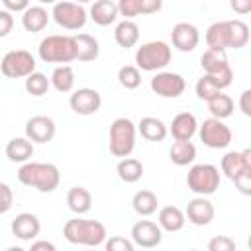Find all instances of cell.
Instances as JSON below:
<instances>
[{
  "label": "cell",
  "mask_w": 251,
  "mask_h": 251,
  "mask_svg": "<svg viewBox=\"0 0 251 251\" xmlns=\"http://www.w3.org/2000/svg\"><path fill=\"white\" fill-rule=\"evenodd\" d=\"M186 186L196 196H210L220 188V169L210 163H198L188 169Z\"/></svg>",
  "instance_id": "obj_7"
},
{
  "label": "cell",
  "mask_w": 251,
  "mask_h": 251,
  "mask_svg": "<svg viewBox=\"0 0 251 251\" xmlns=\"http://www.w3.org/2000/svg\"><path fill=\"white\" fill-rule=\"evenodd\" d=\"M135 127H137V131L141 133V137L147 139V141H163V139L169 135L167 124H165L161 118H155V116H145V118H141Z\"/></svg>",
  "instance_id": "obj_23"
},
{
  "label": "cell",
  "mask_w": 251,
  "mask_h": 251,
  "mask_svg": "<svg viewBox=\"0 0 251 251\" xmlns=\"http://www.w3.org/2000/svg\"><path fill=\"white\" fill-rule=\"evenodd\" d=\"M63 235L73 245H84V247H96L102 245L108 237L106 226L98 220H84L80 216L71 218L63 226Z\"/></svg>",
  "instance_id": "obj_2"
},
{
  "label": "cell",
  "mask_w": 251,
  "mask_h": 251,
  "mask_svg": "<svg viewBox=\"0 0 251 251\" xmlns=\"http://www.w3.org/2000/svg\"><path fill=\"white\" fill-rule=\"evenodd\" d=\"M24 86H25L27 94H31V96H43V94L49 90L51 82H49V78H47L43 73H37V71H35V73H31L29 76H25Z\"/></svg>",
  "instance_id": "obj_36"
},
{
  "label": "cell",
  "mask_w": 251,
  "mask_h": 251,
  "mask_svg": "<svg viewBox=\"0 0 251 251\" xmlns=\"http://www.w3.org/2000/svg\"><path fill=\"white\" fill-rule=\"evenodd\" d=\"M233 182H235V188L243 196H249L251 194V171L249 173H241L237 178H233Z\"/></svg>",
  "instance_id": "obj_42"
},
{
  "label": "cell",
  "mask_w": 251,
  "mask_h": 251,
  "mask_svg": "<svg viewBox=\"0 0 251 251\" xmlns=\"http://www.w3.org/2000/svg\"><path fill=\"white\" fill-rule=\"evenodd\" d=\"M51 18L63 29L76 31V29L84 27V24L88 20V14H86L82 4H76V2H57V4H53Z\"/></svg>",
  "instance_id": "obj_9"
},
{
  "label": "cell",
  "mask_w": 251,
  "mask_h": 251,
  "mask_svg": "<svg viewBox=\"0 0 251 251\" xmlns=\"http://www.w3.org/2000/svg\"><path fill=\"white\" fill-rule=\"evenodd\" d=\"M118 16V4L112 0H98L90 6V18L96 25H110Z\"/></svg>",
  "instance_id": "obj_25"
},
{
  "label": "cell",
  "mask_w": 251,
  "mask_h": 251,
  "mask_svg": "<svg viewBox=\"0 0 251 251\" xmlns=\"http://www.w3.org/2000/svg\"><path fill=\"white\" fill-rule=\"evenodd\" d=\"M18 180L24 186H31L39 192H53L61 182V173L53 163L27 161L18 171Z\"/></svg>",
  "instance_id": "obj_3"
},
{
  "label": "cell",
  "mask_w": 251,
  "mask_h": 251,
  "mask_svg": "<svg viewBox=\"0 0 251 251\" xmlns=\"http://www.w3.org/2000/svg\"><path fill=\"white\" fill-rule=\"evenodd\" d=\"M67 204L71 212H75L76 216H82L92 208V194L84 186H73L67 192Z\"/></svg>",
  "instance_id": "obj_28"
},
{
  "label": "cell",
  "mask_w": 251,
  "mask_h": 251,
  "mask_svg": "<svg viewBox=\"0 0 251 251\" xmlns=\"http://www.w3.org/2000/svg\"><path fill=\"white\" fill-rule=\"evenodd\" d=\"M114 39L124 49L133 47L139 41V25L133 20H122L114 29Z\"/></svg>",
  "instance_id": "obj_27"
},
{
  "label": "cell",
  "mask_w": 251,
  "mask_h": 251,
  "mask_svg": "<svg viewBox=\"0 0 251 251\" xmlns=\"http://www.w3.org/2000/svg\"><path fill=\"white\" fill-rule=\"evenodd\" d=\"M173 57V49L169 47V43L165 41H147L141 47H137L135 51V67L139 71H161L171 63Z\"/></svg>",
  "instance_id": "obj_5"
},
{
  "label": "cell",
  "mask_w": 251,
  "mask_h": 251,
  "mask_svg": "<svg viewBox=\"0 0 251 251\" xmlns=\"http://www.w3.org/2000/svg\"><path fill=\"white\" fill-rule=\"evenodd\" d=\"M208 76H212V80L216 82V86H218L220 90H224V88H227V86L231 84V80H233V71H231V67H226V69L220 71L218 75H208Z\"/></svg>",
  "instance_id": "obj_41"
},
{
  "label": "cell",
  "mask_w": 251,
  "mask_h": 251,
  "mask_svg": "<svg viewBox=\"0 0 251 251\" xmlns=\"http://www.w3.org/2000/svg\"><path fill=\"white\" fill-rule=\"evenodd\" d=\"M27 251H57V249H55V245H53L51 241L37 239V241H33V243H31V247H29Z\"/></svg>",
  "instance_id": "obj_46"
},
{
  "label": "cell",
  "mask_w": 251,
  "mask_h": 251,
  "mask_svg": "<svg viewBox=\"0 0 251 251\" xmlns=\"http://www.w3.org/2000/svg\"><path fill=\"white\" fill-rule=\"evenodd\" d=\"M118 82L126 88V90H135L141 84V71L133 65H124L118 71Z\"/></svg>",
  "instance_id": "obj_35"
},
{
  "label": "cell",
  "mask_w": 251,
  "mask_h": 251,
  "mask_svg": "<svg viewBox=\"0 0 251 251\" xmlns=\"http://www.w3.org/2000/svg\"><path fill=\"white\" fill-rule=\"evenodd\" d=\"M188 251H200V249H188Z\"/></svg>",
  "instance_id": "obj_50"
},
{
  "label": "cell",
  "mask_w": 251,
  "mask_h": 251,
  "mask_svg": "<svg viewBox=\"0 0 251 251\" xmlns=\"http://www.w3.org/2000/svg\"><path fill=\"white\" fill-rule=\"evenodd\" d=\"M169 159L176 167H186L196 159V145L192 141H175L169 149Z\"/></svg>",
  "instance_id": "obj_29"
},
{
  "label": "cell",
  "mask_w": 251,
  "mask_h": 251,
  "mask_svg": "<svg viewBox=\"0 0 251 251\" xmlns=\"http://www.w3.org/2000/svg\"><path fill=\"white\" fill-rule=\"evenodd\" d=\"M57 126L49 116H33L25 122V137L31 143H47L55 137Z\"/></svg>",
  "instance_id": "obj_15"
},
{
  "label": "cell",
  "mask_w": 251,
  "mask_h": 251,
  "mask_svg": "<svg viewBox=\"0 0 251 251\" xmlns=\"http://www.w3.org/2000/svg\"><path fill=\"white\" fill-rule=\"evenodd\" d=\"M49 12L43 8V6H31L29 4V8L22 14V25H24V29L25 31H29V33H37V31H43L45 27H47V24H49Z\"/></svg>",
  "instance_id": "obj_22"
},
{
  "label": "cell",
  "mask_w": 251,
  "mask_h": 251,
  "mask_svg": "<svg viewBox=\"0 0 251 251\" xmlns=\"http://www.w3.org/2000/svg\"><path fill=\"white\" fill-rule=\"evenodd\" d=\"M14 204V192L6 182H0V214H6Z\"/></svg>",
  "instance_id": "obj_40"
},
{
  "label": "cell",
  "mask_w": 251,
  "mask_h": 251,
  "mask_svg": "<svg viewBox=\"0 0 251 251\" xmlns=\"http://www.w3.org/2000/svg\"><path fill=\"white\" fill-rule=\"evenodd\" d=\"M2 6H4V10L6 12H25L27 8H29V2L27 0H2Z\"/></svg>",
  "instance_id": "obj_44"
},
{
  "label": "cell",
  "mask_w": 251,
  "mask_h": 251,
  "mask_svg": "<svg viewBox=\"0 0 251 251\" xmlns=\"http://www.w3.org/2000/svg\"><path fill=\"white\" fill-rule=\"evenodd\" d=\"M0 71L8 78H25L35 73V57L25 49H12L2 57Z\"/></svg>",
  "instance_id": "obj_8"
},
{
  "label": "cell",
  "mask_w": 251,
  "mask_h": 251,
  "mask_svg": "<svg viewBox=\"0 0 251 251\" xmlns=\"http://www.w3.org/2000/svg\"><path fill=\"white\" fill-rule=\"evenodd\" d=\"M104 251H135V245L131 239L124 235H112V237H106Z\"/></svg>",
  "instance_id": "obj_38"
},
{
  "label": "cell",
  "mask_w": 251,
  "mask_h": 251,
  "mask_svg": "<svg viewBox=\"0 0 251 251\" xmlns=\"http://www.w3.org/2000/svg\"><path fill=\"white\" fill-rule=\"evenodd\" d=\"M137 127L129 118H116L110 124V153L114 157L126 159L135 147Z\"/></svg>",
  "instance_id": "obj_6"
},
{
  "label": "cell",
  "mask_w": 251,
  "mask_h": 251,
  "mask_svg": "<svg viewBox=\"0 0 251 251\" xmlns=\"http://www.w3.org/2000/svg\"><path fill=\"white\" fill-rule=\"evenodd\" d=\"M204 39H206L208 49H216V51L241 49L249 41V25L243 20L214 22L206 29Z\"/></svg>",
  "instance_id": "obj_1"
},
{
  "label": "cell",
  "mask_w": 251,
  "mask_h": 251,
  "mask_svg": "<svg viewBox=\"0 0 251 251\" xmlns=\"http://www.w3.org/2000/svg\"><path fill=\"white\" fill-rule=\"evenodd\" d=\"M37 55L45 63L67 65L76 59V47L73 35H47L39 41Z\"/></svg>",
  "instance_id": "obj_4"
},
{
  "label": "cell",
  "mask_w": 251,
  "mask_h": 251,
  "mask_svg": "<svg viewBox=\"0 0 251 251\" xmlns=\"http://www.w3.org/2000/svg\"><path fill=\"white\" fill-rule=\"evenodd\" d=\"M73 37H75V47H76V61L88 63V61L98 59L100 45H98V39L94 35H90V33H76Z\"/></svg>",
  "instance_id": "obj_24"
},
{
  "label": "cell",
  "mask_w": 251,
  "mask_h": 251,
  "mask_svg": "<svg viewBox=\"0 0 251 251\" xmlns=\"http://www.w3.org/2000/svg\"><path fill=\"white\" fill-rule=\"evenodd\" d=\"M200 41V31L194 24H188V22H178L173 25L171 29V43L175 49L182 51V53H188V51H194L196 45Z\"/></svg>",
  "instance_id": "obj_14"
},
{
  "label": "cell",
  "mask_w": 251,
  "mask_h": 251,
  "mask_svg": "<svg viewBox=\"0 0 251 251\" xmlns=\"http://www.w3.org/2000/svg\"><path fill=\"white\" fill-rule=\"evenodd\" d=\"M200 65L204 69V75H218L220 71L229 67L226 51H216V49H206L200 57Z\"/></svg>",
  "instance_id": "obj_31"
},
{
  "label": "cell",
  "mask_w": 251,
  "mask_h": 251,
  "mask_svg": "<svg viewBox=\"0 0 251 251\" xmlns=\"http://www.w3.org/2000/svg\"><path fill=\"white\" fill-rule=\"evenodd\" d=\"M206 104H208V110H210L212 118L222 120V122H224L226 118H229V116L233 114V108H235L233 98L227 96V94H224V92H218V94L212 96Z\"/></svg>",
  "instance_id": "obj_33"
},
{
  "label": "cell",
  "mask_w": 251,
  "mask_h": 251,
  "mask_svg": "<svg viewBox=\"0 0 251 251\" xmlns=\"http://www.w3.org/2000/svg\"><path fill=\"white\" fill-rule=\"evenodd\" d=\"M33 155V143L27 137H12L6 143V157L12 163H27Z\"/></svg>",
  "instance_id": "obj_26"
},
{
  "label": "cell",
  "mask_w": 251,
  "mask_h": 251,
  "mask_svg": "<svg viewBox=\"0 0 251 251\" xmlns=\"http://www.w3.org/2000/svg\"><path fill=\"white\" fill-rule=\"evenodd\" d=\"M186 88V80L182 75L173 71H159L151 78V90L161 98H178Z\"/></svg>",
  "instance_id": "obj_11"
},
{
  "label": "cell",
  "mask_w": 251,
  "mask_h": 251,
  "mask_svg": "<svg viewBox=\"0 0 251 251\" xmlns=\"http://www.w3.org/2000/svg\"><path fill=\"white\" fill-rule=\"evenodd\" d=\"M237 245L229 235H214L208 241V251H235Z\"/></svg>",
  "instance_id": "obj_39"
},
{
  "label": "cell",
  "mask_w": 251,
  "mask_h": 251,
  "mask_svg": "<svg viewBox=\"0 0 251 251\" xmlns=\"http://www.w3.org/2000/svg\"><path fill=\"white\" fill-rule=\"evenodd\" d=\"M69 106L75 114L78 116H92L100 110L102 106V96L98 90L94 88H78L71 94L69 98Z\"/></svg>",
  "instance_id": "obj_12"
},
{
  "label": "cell",
  "mask_w": 251,
  "mask_h": 251,
  "mask_svg": "<svg viewBox=\"0 0 251 251\" xmlns=\"http://www.w3.org/2000/svg\"><path fill=\"white\" fill-rule=\"evenodd\" d=\"M131 206L135 210V214L139 216H151L157 212V206H159V200H157V194L153 190H137L131 198Z\"/></svg>",
  "instance_id": "obj_34"
},
{
  "label": "cell",
  "mask_w": 251,
  "mask_h": 251,
  "mask_svg": "<svg viewBox=\"0 0 251 251\" xmlns=\"http://www.w3.org/2000/svg\"><path fill=\"white\" fill-rule=\"evenodd\" d=\"M6 251H25V249H22V247H18V245H12V247H8Z\"/></svg>",
  "instance_id": "obj_48"
},
{
  "label": "cell",
  "mask_w": 251,
  "mask_h": 251,
  "mask_svg": "<svg viewBox=\"0 0 251 251\" xmlns=\"http://www.w3.org/2000/svg\"><path fill=\"white\" fill-rule=\"evenodd\" d=\"M184 212L178 208V206H163L159 210V216H157V226L163 229V231H169V233H175V231H180L184 227Z\"/></svg>",
  "instance_id": "obj_21"
},
{
  "label": "cell",
  "mask_w": 251,
  "mask_h": 251,
  "mask_svg": "<svg viewBox=\"0 0 251 251\" xmlns=\"http://www.w3.org/2000/svg\"><path fill=\"white\" fill-rule=\"evenodd\" d=\"M167 131L175 137V141H190L198 131L196 116L190 112H180L173 118V122L167 126Z\"/></svg>",
  "instance_id": "obj_18"
},
{
  "label": "cell",
  "mask_w": 251,
  "mask_h": 251,
  "mask_svg": "<svg viewBox=\"0 0 251 251\" xmlns=\"http://www.w3.org/2000/svg\"><path fill=\"white\" fill-rule=\"evenodd\" d=\"M116 173L120 176V180L131 184V182H137L141 176H143V163L135 157H126V159H120L118 167H116Z\"/></svg>",
  "instance_id": "obj_30"
},
{
  "label": "cell",
  "mask_w": 251,
  "mask_h": 251,
  "mask_svg": "<svg viewBox=\"0 0 251 251\" xmlns=\"http://www.w3.org/2000/svg\"><path fill=\"white\" fill-rule=\"evenodd\" d=\"M12 233L22 239V241H31L33 237L39 235V229H41V222L35 214L31 212H22L18 214L14 220H12V226H10Z\"/></svg>",
  "instance_id": "obj_19"
},
{
  "label": "cell",
  "mask_w": 251,
  "mask_h": 251,
  "mask_svg": "<svg viewBox=\"0 0 251 251\" xmlns=\"http://www.w3.org/2000/svg\"><path fill=\"white\" fill-rule=\"evenodd\" d=\"M51 86L57 92H71L75 86V71L71 65H59L53 69L51 78H49Z\"/></svg>",
  "instance_id": "obj_32"
},
{
  "label": "cell",
  "mask_w": 251,
  "mask_h": 251,
  "mask_svg": "<svg viewBox=\"0 0 251 251\" xmlns=\"http://www.w3.org/2000/svg\"><path fill=\"white\" fill-rule=\"evenodd\" d=\"M222 173L233 180L237 178L241 173H249L251 171V149H243V151H227L222 157Z\"/></svg>",
  "instance_id": "obj_16"
},
{
  "label": "cell",
  "mask_w": 251,
  "mask_h": 251,
  "mask_svg": "<svg viewBox=\"0 0 251 251\" xmlns=\"http://www.w3.org/2000/svg\"><path fill=\"white\" fill-rule=\"evenodd\" d=\"M235 12H239V14H247V12H251V0H231V4H229Z\"/></svg>",
  "instance_id": "obj_47"
},
{
  "label": "cell",
  "mask_w": 251,
  "mask_h": 251,
  "mask_svg": "<svg viewBox=\"0 0 251 251\" xmlns=\"http://www.w3.org/2000/svg\"><path fill=\"white\" fill-rule=\"evenodd\" d=\"M161 0H120L118 14L126 20H131L139 14H155L161 10Z\"/></svg>",
  "instance_id": "obj_20"
},
{
  "label": "cell",
  "mask_w": 251,
  "mask_h": 251,
  "mask_svg": "<svg viewBox=\"0 0 251 251\" xmlns=\"http://www.w3.org/2000/svg\"><path fill=\"white\" fill-rule=\"evenodd\" d=\"M214 204L206 196H196L186 204L184 218L194 226H208L214 220Z\"/></svg>",
  "instance_id": "obj_17"
},
{
  "label": "cell",
  "mask_w": 251,
  "mask_h": 251,
  "mask_svg": "<svg viewBox=\"0 0 251 251\" xmlns=\"http://www.w3.org/2000/svg\"><path fill=\"white\" fill-rule=\"evenodd\" d=\"M12 29H14V16L2 8L0 10V37H6Z\"/></svg>",
  "instance_id": "obj_43"
},
{
  "label": "cell",
  "mask_w": 251,
  "mask_h": 251,
  "mask_svg": "<svg viewBox=\"0 0 251 251\" xmlns=\"http://www.w3.org/2000/svg\"><path fill=\"white\" fill-rule=\"evenodd\" d=\"M218 92H222L218 86H216V82L212 80V76H208V75H202L200 78H198V82H196V96L200 98V100H210L212 96H216Z\"/></svg>",
  "instance_id": "obj_37"
},
{
  "label": "cell",
  "mask_w": 251,
  "mask_h": 251,
  "mask_svg": "<svg viewBox=\"0 0 251 251\" xmlns=\"http://www.w3.org/2000/svg\"><path fill=\"white\" fill-rule=\"evenodd\" d=\"M239 110L245 114V116H251V90H243L241 96H239Z\"/></svg>",
  "instance_id": "obj_45"
},
{
  "label": "cell",
  "mask_w": 251,
  "mask_h": 251,
  "mask_svg": "<svg viewBox=\"0 0 251 251\" xmlns=\"http://www.w3.org/2000/svg\"><path fill=\"white\" fill-rule=\"evenodd\" d=\"M200 141L210 149H226L231 143V129L216 118H208L202 124H198Z\"/></svg>",
  "instance_id": "obj_10"
},
{
  "label": "cell",
  "mask_w": 251,
  "mask_h": 251,
  "mask_svg": "<svg viewBox=\"0 0 251 251\" xmlns=\"http://www.w3.org/2000/svg\"><path fill=\"white\" fill-rule=\"evenodd\" d=\"M131 241L133 245H139L145 249L157 247L163 241V229L151 220H139L131 226Z\"/></svg>",
  "instance_id": "obj_13"
},
{
  "label": "cell",
  "mask_w": 251,
  "mask_h": 251,
  "mask_svg": "<svg viewBox=\"0 0 251 251\" xmlns=\"http://www.w3.org/2000/svg\"><path fill=\"white\" fill-rule=\"evenodd\" d=\"M84 251H96V249H94V247H88V249H84Z\"/></svg>",
  "instance_id": "obj_49"
}]
</instances>
